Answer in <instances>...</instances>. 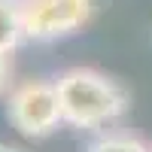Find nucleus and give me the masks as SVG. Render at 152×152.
I'll use <instances>...</instances> for the list:
<instances>
[{
  "label": "nucleus",
  "instance_id": "obj_1",
  "mask_svg": "<svg viewBox=\"0 0 152 152\" xmlns=\"http://www.w3.org/2000/svg\"><path fill=\"white\" fill-rule=\"evenodd\" d=\"M55 88H58L64 122L73 128H100V125L116 122L128 110L125 88L116 79L88 67H73L61 73Z\"/></svg>",
  "mask_w": 152,
  "mask_h": 152
},
{
  "label": "nucleus",
  "instance_id": "obj_2",
  "mask_svg": "<svg viewBox=\"0 0 152 152\" xmlns=\"http://www.w3.org/2000/svg\"><path fill=\"white\" fill-rule=\"evenodd\" d=\"M97 0H21L24 37L31 40H61L82 31L94 15Z\"/></svg>",
  "mask_w": 152,
  "mask_h": 152
},
{
  "label": "nucleus",
  "instance_id": "obj_3",
  "mask_svg": "<svg viewBox=\"0 0 152 152\" xmlns=\"http://www.w3.org/2000/svg\"><path fill=\"white\" fill-rule=\"evenodd\" d=\"M9 119L24 137H49L64 122L55 82L43 79L21 82L9 94Z\"/></svg>",
  "mask_w": 152,
  "mask_h": 152
},
{
  "label": "nucleus",
  "instance_id": "obj_4",
  "mask_svg": "<svg viewBox=\"0 0 152 152\" xmlns=\"http://www.w3.org/2000/svg\"><path fill=\"white\" fill-rule=\"evenodd\" d=\"M24 40V18L18 0H0V55H9Z\"/></svg>",
  "mask_w": 152,
  "mask_h": 152
},
{
  "label": "nucleus",
  "instance_id": "obj_5",
  "mask_svg": "<svg viewBox=\"0 0 152 152\" xmlns=\"http://www.w3.org/2000/svg\"><path fill=\"white\" fill-rule=\"evenodd\" d=\"M88 152H152V149H146V143H140L131 134H104L100 140L91 143Z\"/></svg>",
  "mask_w": 152,
  "mask_h": 152
},
{
  "label": "nucleus",
  "instance_id": "obj_6",
  "mask_svg": "<svg viewBox=\"0 0 152 152\" xmlns=\"http://www.w3.org/2000/svg\"><path fill=\"white\" fill-rule=\"evenodd\" d=\"M6 85H9V61L6 55H0V94L6 91Z\"/></svg>",
  "mask_w": 152,
  "mask_h": 152
},
{
  "label": "nucleus",
  "instance_id": "obj_7",
  "mask_svg": "<svg viewBox=\"0 0 152 152\" xmlns=\"http://www.w3.org/2000/svg\"><path fill=\"white\" fill-rule=\"evenodd\" d=\"M0 152H24V149H12V146H3V143H0Z\"/></svg>",
  "mask_w": 152,
  "mask_h": 152
}]
</instances>
